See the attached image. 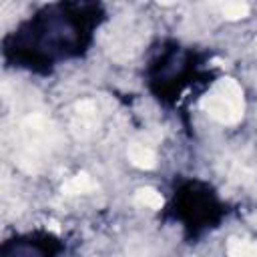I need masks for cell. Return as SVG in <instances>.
Listing matches in <instances>:
<instances>
[{"label": "cell", "mask_w": 257, "mask_h": 257, "mask_svg": "<svg viewBox=\"0 0 257 257\" xmlns=\"http://www.w3.org/2000/svg\"><path fill=\"white\" fill-rule=\"evenodd\" d=\"M128 159H131V163L133 165H137V167H153L155 165V153H153V149H149L147 145H141V143H133L131 145V149H128Z\"/></svg>", "instance_id": "3957f363"}, {"label": "cell", "mask_w": 257, "mask_h": 257, "mask_svg": "<svg viewBox=\"0 0 257 257\" xmlns=\"http://www.w3.org/2000/svg\"><path fill=\"white\" fill-rule=\"evenodd\" d=\"M50 124L44 116H30L22 124V153L24 159H36L40 153H46L50 147Z\"/></svg>", "instance_id": "7a4b0ae2"}, {"label": "cell", "mask_w": 257, "mask_h": 257, "mask_svg": "<svg viewBox=\"0 0 257 257\" xmlns=\"http://www.w3.org/2000/svg\"><path fill=\"white\" fill-rule=\"evenodd\" d=\"M229 257H257V245L243 239H233L229 245Z\"/></svg>", "instance_id": "277c9868"}, {"label": "cell", "mask_w": 257, "mask_h": 257, "mask_svg": "<svg viewBox=\"0 0 257 257\" xmlns=\"http://www.w3.org/2000/svg\"><path fill=\"white\" fill-rule=\"evenodd\" d=\"M92 187H94V183L90 181V177H86V175H76V177H72L70 181L64 183L62 191H66V193H70V195H76V193L90 191Z\"/></svg>", "instance_id": "5b68a950"}, {"label": "cell", "mask_w": 257, "mask_h": 257, "mask_svg": "<svg viewBox=\"0 0 257 257\" xmlns=\"http://www.w3.org/2000/svg\"><path fill=\"white\" fill-rule=\"evenodd\" d=\"M137 203H141L145 207H151V209H159L163 205V197L155 189H141L137 193Z\"/></svg>", "instance_id": "8992f818"}, {"label": "cell", "mask_w": 257, "mask_h": 257, "mask_svg": "<svg viewBox=\"0 0 257 257\" xmlns=\"http://www.w3.org/2000/svg\"><path fill=\"white\" fill-rule=\"evenodd\" d=\"M203 106L219 122H237L243 114V92L235 80H221L207 94Z\"/></svg>", "instance_id": "6da1fadb"}, {"label": "cell", "mask_w": 257, "mask_h": 257, "mask_svg": "<svg viewBox=\"0 0 257 257\" xmlns=\"http://www.w3.org/2000/svg\"><path fill=\"white\" fill-rule=\"evenodd\" d=\"M223 12H225L227 16H231V18H241V16H245V14L249 12V8H247V4L231 2V4H225V6H223Z\"/></svg>", "instance_id": "52a82bcc"}]
</instances>
